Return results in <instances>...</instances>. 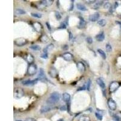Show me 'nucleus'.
<instances>
[{
  "instance_id": "1",
  "label": "nucleus",
  "mask_w": 121,
  "mask_h": 121,
  "mask_svg": "<svg viewBox=\"0 0 121 121\" xmlns=\"http://www.w3.org/2000/svg\"><path fill=\"white\" fill-rule=\"evenodd\" d=\"M60 98V94L58 92L55 91V92H53L50 94V96L46 100V102L48 104H55L59 101Z\"/></svg>"
},
{
  "instance_id": "2",
  "label": "nucleus",
  "mask_w": 121,
  "mask_h": 121,
  "mask_svg": "<svg viewBox=\"0 0 121 121\" xmlns=\"http://www.w3.org/2000/svg\"><path fill=\"white\" fill-rule=\"evenodd\" d=\"M120 84L117 81H113L109 85V91L110 93H113L118 89Z\"/></svg>"
},
{
  "instance_id": "3",
  "label": "nucleus",
  "mask_w": 121,
  "mask_h": 121,
  "mask_svg": "<svg viewBox=\"0 0 121 121\" xmlns=\"http://www.w3.org/2000/svg\"><path fill=\"white\" fill-rule=\"evenodd\" d=\"M38 68L36 65L35 64H30L28 67V74L30 76H33L37 72Z\"/></svg>"
},
{
  "instance_id": "4",
  "label": "nucleus",
  "mask_w": 121,
  "mask_h": 121,
  "mask_svg": "<svg viewBox=\"0 0 121 121\" xmlns=\"http://www.w3.org/2000/svg\"><path fill=\"white\" fill-rule=\"evenodd\" d=\"M107 104L109 108L111 110H116L117 108V104H116V102L114 100V99H113L112 98H109L107 100Z\"/></svg>"
},
{
  "instance_id": "5",
  "label": "nucleus",
  "mask_w": 121,
  "mask_h": 121,
  "mask_svg": "<svg viewBox=\"0 0 121 121\" xmlns=\"http://www.w3.org/2000/svg\"><path fill=\"white\" fill-rule=\"evenodd\" d=\"M24 95V91L22 88H18L14 91V97L15 98L19 99L23 97Z\"/></svg>"
},
{
  "instance_id": "6",
  "label": "nucleus",
  "mask_w": 121,
  "mask_h": 121,
  "mask_svg": "<svg viewBox=\"0 0 121 121\" xmlns=\"http://www.w3.org/2000/svg\"><path fill=\"white\" fill-rule=\"evenodd\" d=\"M27 43V40L24 38H19L15 39V44L19 47H22L23 45H26Z\"/></svg>"
},
{
  "instance_id": "7",
  "label": "nucleus",
  "mask_w": 121,
  "mask_h": 121,
  "mask_svg": "<svg viewBox=\"0 0 121 121\" xmlns=\"http://www.w3.org/2000/svg\"><path fill=\"white\" fill-rule=\"evenodd\" d=\"M38 80H39V78H36L34 80L27 79V80H26V81H22V84H23L24 85H34V84H36Z\"/></svg>"
},
{
  "instance_id": "8",
  "label": "nucleus",
  "mask_w": 121,
  "mask_h": 121,
  "mask_svg": "<svg viewBox=\"0 0 121 121\" xmlns=\"http://www.w3.org/2000/svg\"><path fill=\"white\" fill-rule=\"evenodd\" d=\"M76 67H77L78 70L80 72H82V73L85 72V70H86V67H85V65L84 64V63L82 62H81V61L78 62L77 64H76Z\"/></svg>"
},
{
  "instance_id": "9",
  "label": "nucleus",
  "mask_w": 121,
  "mask_h": 121,
  "mask_svg": "<svg viewBox=\"0 0 121 121\" xmlns=\"http://www.w3.org/2000/svg\"><path fill=\"white\" fill-rule=\"evenodd\" d=\"M99 17H100V15H99V13L96 12L95 13L92 14V15H90L89 20L91 22H95V21H98Z\"/></svg>"
},
{
  "instance_id": "10",
  "label": "nucleus",
  "mask_w": 121,
  "mask_h": 121,
  "mask_svg": "<svg viewBox=\"0 0 121 121\" xmlns=\"http://www.w3.org/2000/svg\"><path fill=\"white\" fill-rule=\"evenodd\" d=\"M62 58L67 61H71L73 59V55L72 53L69 52H66L63 53L62 55Z\"/></svg>"
},
{
  "instance_id": "11",
  "label": "nucleus",
  "mask_w": 121,
  "mask_h": 121,
  "mask_svg": "<svg viewBox=\"0 0 121 121\" xmlns=\"http://www.w3.org/2000/svg\"><path fill=\"white\" fill-rule=\"evenodd\" d=\"M48 74H49L50 76L53 78H55L57 76V74H58V73H57L56 70L53 67L50 68V69L49 72H48Z\"/></svg>"
},
{
  "instance_id": "12",
  "label": "nucleus",
  "mask_w": 121,
  "mask_h": 121,
  "mask_svg": "<svg viewBox=\"0 0 121 121\" xmlns=\"http://www.w3.org/2000/svg\"><path fill=\"white\" fill-rule=\"evenodd\" d=\"M53 1L52 0H44V1H40V4L45 7H48L50 6L52 4Z\"/></svg>"
},
{
  "instance_id": "13",
  "label": "nucleus",
  "mask_w": 121,
  "mask_h": 121,
  "mask_svg": "<svg viewBox=\"0 0 121 121\" xmlns=\"http://www.w3.org/2000/svg\"><path fill=\"white\" fill-rule=\"evenodd\" d=\"M53 107L50 106H43L41 109H40V112L41 113H47V112H50V110H52Z\"/></svg>"
},
{
  "instance_id": "14",
  "label": "nucleus",
  "mask_w": 121,
  "mask_h": 121,
  "mask_svg": "<svg viewBox=\"0 0 121 121\" xmlns=\"http://www.w3.org/2000/svg\"><path fill=\"white\" fill-rule=\"evenodd\" d=\"M70 98H71V96H70V94L68 93L65 92L62 94V99L65 102L69 103L70 102Z\"/></svg>"
},
{
  "instance_id": "15",
  "label": "nucleus",
  "mask_w": 121,
  "mask_h": 121,
  "mask_svg": "<svg viewBox=\"0 0 121 121\" xmlns=\"http://www.w3.org/2000/svg\"><path fill=\"white\" fill-rule=\"evenodd\" d=\"M97 84L99 85V87L102 88H105V84L104 81L103 79L102 78H98L96 79Z\"/></svg>"
},
{
  "instance_id": "16",
  "label": "nucleus",
  "mask_w": 121,
  "mask_h": 121,
  "mask_svg": "<svg viewBox=\"0 0 121 121\" xmlns=\"http://www.w3.org/2000/svg\"><path fill=\"white\" fill-rule=\"evenodd\" d=\"M80 21H79V24L78 27L79 29H84V28L86 26V25H87V22L85 21V19H84L83 18H79Z\"/></svg>"
},
{
  "instance_id": "17",
  "label": "nucleus",
  "mask_w": 121,
  "mask_h": 121,
  "mask_svg": "<svg viewBox=\"0 0 121 121\" xmlns=\"http://www.w3.org/2000/svg\"><path fill=\"white\" fill-rule=\"evenodd\" d=\"M105 39V34L104 32H101V33H99L96 36V39L99 42L103 41Z\"/></svg>"
},
{
  "instance_id": "18",
  "label": "nucleus",
  "mask_w": 121,
  "mask_h": 121,
  "mask_svg": "<svg viewBox=\"0 0 121 121\" xmlns=\"http://www.w3.org/2000/svg\"><path fill=\"white\" fill-rule=\"evenodd\" d=\"M54 48V45L53 44H48L47 46H46L45 48H44V53H47L49 52H51L53 49Z\"/></svg>"
},
{
  "instance_id": "19",
  "label": "nucleus",
  "mask_w": 121,
  "mask_h": 121,
  "mask_svg": "<svg viewBox=\"0 0 121 121\" xmlns=\"http://www.w3.org/2000/svg\"><path fill=\"white\" fill-rule=\"evenodd\" d=\"M33 27H34L35 29L37 31V32H41V30L43 29V26L41 24V23L38 22H35L33 24Z\"/></svg>"
},
{
  "instance_id": "20",
  "label": "nucleus",
  "mask_w": 121,
  "mask_h": 121,
  "mask_svg": "<svg viewBox=\"0 0 121 121\" xmlns=\"http://www.w3.org/2000/svg\"><path fill=\"white\" fill-rule=\"evenodd\" d=\"M76 7H77L78 9L81 10V11L84 12V11H87V7H85L84 4H81V3H78V4H76Z\"/></svg>"
},
{
  "instance_id": "21",
  "label": "nucleus",
  "mask_w": 121,
  "mask_h": 121,
  "mask_svg": "<svg viewBox=\"0 0 121 121\" xmlns=\"http://www.w3.org/2000/svg\"><path fill=\"white\" fill-rule=\"evenodd\" d=\"M35 60V58L32 54H29L27 56V60L28 63L30 64H32Z\"/></svg>"
},
{
  "instance_id": "22",
  "label": "nucleus",
  "mask_w": 121,
  "mask_h": 121,
  "mask_svg": "<svg viewBox=\"0 0 121 121\" xmlns=\"http://www.w3.org/2000/svg\"><path fill=\"white\" fill-rule=\"evenodd\" d=\"M38 78L39 79H44V78H45V73H44V71L43 69H40Z\"/></svg>"
},
{
  "instance_id": "23",
  "label": "nucleus",
  "mask_w": 121,
  "mask_h": 121,
  "mask_svg": "<svg viewBox=\"0 0 121 121\" xmlns=\"http://www.w3.org/2000/svg\"><path fill=\"white\" fill-rule=\"evenodd\" d=\"M97 51H98V52L99 53V55H100V56L102 57L104 59H106V58H107V56H106V54H105V53L104 52V51H103L102 49H100V48H98V49L97 50Z\"/></svg>"
},
{
  "instance_id": "24",
  "label": "nucleus",
  "mask_w": 121,
  "mask_h": 121,
  "mask_svg": "<svg viewBox=\"0 0 121 121\" xmlns=\"http://www.w3.org/2000/svg\"><path fill=\"white\" fill-rule=\"evenodd\" d=\"M104 4V1H96L95 3V5H94V8L96 9L99 8L100 6H102Z\"/></svg>"
},
{
  "instance_id": "25",
  "label": "nucleus",
  "mask_w": 121,
  "mask_h": 121,
  "mask_svg": "<svg viewBox=\"0 0 121 121\" xmlns=\"http://www.w3.org/2000/svg\"><path fill=\"white\" fill-rule=\"evenodd\" d=\"M30 48L33 50L35 51H38V50H41V47H40L39 45L35 44V45H31L30 47Z\"/></svg>"
},
{
  "instance_id": "26",
  "label": "nucleus",
  "mask_w": 121,
  "mask_h": 121,
  "mask_svg": "<svg viewBox=\"0 0 121 121\" xmlns=\"http://www.w3.org/2000/svg\"><path fill=\"white\" fill-rule=\"evenodd\" d=\"M98 24L100 26L102 27H104L106 24H107V21H106L105 19H100L99 21H98Z\"/></svg>"
},
{
  "instance_id": "27",
  "label": "nucleus",
  "mask_w": 121,
  "mask_h": 121,
  "mask_svg": "<svg viewBox=\"0 0 121 121\" xmlns=\"http://www.w3.org/2000/svg\"><path fill=\"white\" fill-rule=\"evenodd\" d=\"M79 121H90V118L87 116H82L80 117Z\"/></svg>"
},
{
  "instance_id": "28",
  "label": "nucleus",
  "mask_w": 121,
  "mask_h": 121,
  "mask_svg": "<svg viewBox=\"0 0 121 121\" xmlns=\"http://www.w3.org/2000/svg\"><path fill=\"white\" fill-rule=\"evenodd\" d=\"M31 15H32V17L36 18H41L43 17L42 14L39 13H31Z\"/></svg>"
},
{
  "instance_id": "29",
  "label": "nucleus",
  "mask_w": 121,
  "mask_h": 121,
  "mask_svg": "<svg viewBox=\"0 0 121 121\" xmlns=\"http://www.w3.org/2000/svg\"><path fill=\"white\" fill-rule=\"evenodd\" d=\"M15 12L17 13L18 15H24V14H26V11L24 10L21 9H17L15 10Z\"/></svg>"
},
{
  "instance_id": "30",
  "label": "nucleus",
  "mask_w": 121,
  "mask_h": 121,
  "mask_svg": "<svg viewBox=\"0 0 121 121\" xmlns=\"http://www.w3.org/2000/svg\"><path fill=\"white\" fill-rule=\"evenodd\" d=\"M41 42H43V43H47V42L48 41V37H47V35H43V36H41Z\"/></svg>"
},
{
  "instance_id": "31",
  "label": "nucleus",
  "mask_w": 121,
  "mask_h": 121,
  "mask_svg": "<svg viewBox=\"0 0 121 121\" xmlns=\"http://www.w3.org/2000/svg\"><path fill=\"white\" fill-rule=\"evenodd\" d=\"M106 50L107 52H111L112 51V47L110 44H107L105 45Z\"/></svg>"
},
{
  "instance_id": "32",
  "label": "nucleus",
  "mask_w": 121,
  "mask_h": 121,
  "mask_svg": "<svg viewBox=\"0 0 121 121\" xmlns=\"http://www.w3.org/2000/svg\"><path fill=\"white\" fill-rule=\"evenodd\" d=\"M95 116L96 117V118L98 119L99 121H102V119H103V116H102V114H100L99 113H98V112H96L95 113Z\"/></svg>"
},
{
  "instance_id": "33",
  "label": "nucleus",
  "mask_w": 121,
  "mask_h": 121,
  "mask_svg": "<svg viewBox=\"0 0 121 121\" xmlns=\"http://www.w3.org/2000/svg\"><path fill=\"white\" fill-rule=\"evenodd\" d=\"M55 17H56V19H58V20H60V19L62 18L61 15H60V14L59 13V12H57V11L55 12Z\"/></svg>"
},
{
  "instance_id": "34",
  "label": "nucleus",
  "mask_w": 121,
  "mask_h": 121,
  "mask_svg": "<svg viewBox=\"0 0 121 121\" xmlns=\"http://www.w3.org/2000/svg\"><path fill=\"white\" fill-rule=\"evenodd\" d=\"M86 41H87V43H88V44H92V43H93V39L91 38V37H87V38H86Z\"/></svg>"
},
{
  "instance_id": "35",
  "label": "nucleus",
  "mask_w": 121,
  "mask_h": 121,
  "mask_svg": "<svg viewBox=\"0 0 121 121\" xmlns=\"http://www.w3.org/2000/svg\"><path fill=\"white\" fill-rule=\"evenodd\" d=\"M41 58H43V59H47L48 58V54L47 53H43L41 55Z\"/></svg>"
},
{
  "instance_id": "36",
  "label": "nucleus",
  "mask_w": 121,
  "mask_h": 121,
  "mask_svg": "<svg viewBox=\"0 0 121 121\" xmlns=\"http://www.w3.org/2000/svg\"><path fill=\"white\" fill-rule=\"evenodd\" d=\"M87 90L89 91L90 88V85H91V81L90 79H88V81L87 82Z\"/></svg>"
},
{
  "instance_id": "37",
  "label": "nucleus",
  "mask_w": 121,
  "mask_h": 121,
  "mask_svg": "<svg viewBox=\"0 0 121 121\" xmlns=\"http://www.w3.org/2000/svg\"><path fill=\"white\" fill-rule=\"evenodd\" d=\"M110 7H111V5H110V3H108V2H107V3H106L104 5V9H109L110 8Z\"/></svg>"
},
{
  "instance_id": "38",
  "label": "nucleus",
  "mask_w": 121,
  "mask_h": 121,
  "mask_svg": "<svg viewBox=\"0 0 121 121\" xmlns=\"http://www.w3.org/2000/svg\"><path fill=\"white\" fill-rule=\"evenodd\" d=\"M59 29H65L66 28V25L65 24L64 22H62L60 24V26H59Z\"/></svg>"
},
{
  "instance_id": "39",
  "label": "nucleus",
  "mask_w": 121,
  "mask_h": 121,
  "mask_svg": "<svg viewBox=\"0 0 121 121\" xmlns=\"http://www.w3.org/2000/svg\"><path fill=\"white\" fill-rule=\"evenodd\" d=\"M67 109H68L67 108L66 106H61L60 107V110H62V111H65V110H67Z\"/></svg>"
},
{
  "instance_id": "40",
  "label": "nucleus",
  "mask_w": 121,
  "mask_h": 121,
  "mask_svg": "<svg viewBox=\"0 0 121 121\" xmlns=\"http://www.w3.org/2000/svg\"><path fill=\"white\" fill-rule=\"evenodd\" d=\"M73 38V35H72V32H69V39L71 40Z\"/></svg>"
},
{
  "instance_id": "41",
  "label": "nucleus",
  "mask_w": 121,
  "mask_h": 121,
  "mask_svg": "<svg viewBox=\"0 0 121 121\" xmlns=\"http://www.w3.org/2000/svg\"><path fill=\"white\" fill-rule=\"evenodd\" d=\"M46 25H47L48 29H49L50 31H51V27H50V24L48 23V22H46Z\"/></svg>"
},
{
  "instance_id": "42",
  "label": "nucleus",
  "mask_w": 121,
  "mask_h": 121,
  "mask_svg": "<svg viewBox=\"0 0 121 121\" xmlns=\"http://www.w3.org/2000/svg\"><path fill=\"white\" fill-rule=\"evenodd\" d=\"M35 121V120L33 119V118H27V119H26V121Z\"/></svg>"
},
{
  "instance_id": "43",
  "label": "nucleus",
  "mask_w": 121,
  "mask_h": 121,
  "mask_svg": "<svg viewBox=\"0 0 121 121\" xmlns=\"http://www.w3.org/2000/svg\"><path fill=\"white\" fill-rule=\"evenodd\" d=\"M113 6H114V8L116 9L117 7V6H118V3H117V2H115V3H114V4Z\"/></svg>"
},
{
  "instance_id": "44",
  "label": "nucleus",
  "mask_w": 121,
  "mask_h": 121,
  "mask_svg": "<svg viewBox=\"0 0 121 121\" xmlns=\"http://www.w3.org/2000/svg\"><path fill=\"white\" fill-rule=\"evenodd\" d=\"M58 121H64V119H59V120H58Z\"/></svg>"
},
{
  "instance_id": "45",
  "label": "nucleus",
  "mask_w": 121,
  "mask_h": 121,
  "mask_svg": "<svg viewBox=\"0 0 121 121\" xmlns=\"http://www.w3.org/2000/svg\"><path fill=\"white\" fill-rule=\"evenodd\" d=\"M21 121V120H20V121H19V120H18V121Z\"/></svg>"
}]
</instances>
